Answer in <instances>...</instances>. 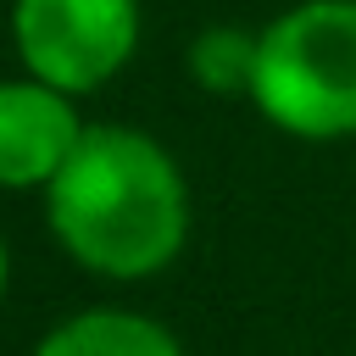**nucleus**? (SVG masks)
I'll use <instances>...</instances> for the list:
<instances>
[{
  "label": "nucleus",
  "mask_w": 356,
  "mask_h": 356,
  "mask_svg": "<svg viewBox=\"0 0 356 356\" xmlns=\"http://www.w3.org/2000/svg\"><path fill=\"white\" fill-rule=\"evenodd\" d=\"M83 139L72 95L39 78H0V189H50Z\"/></svg>",
  "instance_id": "4"
},
{
  "label": "nucleus",
  "mask_w": 356,
  "mask_h": 356,
  "mask_svg": "<svg viewBox=\"0 0 356 356\" xmlns=\"http://www.w3.org/2000/svg\"><path fill=\"white\" fill-rule=\"evenodd\" d=\"M256 111L295 139L356 134V0H300L256 39Z\"/></svg>",
  "instance_id": "2"
},
{
  "label": "nucleus",
  "mask_w": 356,
  "mask_h": 356,
  "mask_svg": "<svg viewBox=\"0 0 356 356\" xmlns=\"http://www.w3.org/2000/svg\"><path fill=\"white\" fill-rule=\"evenodd\" d=\"M256 39L261 33H245V28H206L195 33L189 44V72L200 89L211 95H250V78H256Z\"/></svg>",
  "instance_id": "6"
},
{
  "label": "nucleus",
  "mask_w": 356,
  "mask_h": 356,
  "mask_svg": "<svg viewBox=\"0 0 356 356\" xmlns=\"http://www.w3.org/2000/svg\"><path fill=\"white\" fill-rule=\"evenodd\" d=\"M0 295H6V239H0Z\"/></svg>",
  "instance_id": "7"
},
{
  "label": "nucleus",
  "mask_w": 356,
  "mask_h": 356,
  "mask_svg": "<svg viewBox=\"0 0 356 356\" xmlns=\"http://www.w3.org/2000/svg\"><path fill=\"white\" fill-rule=\"evenodd\" d=\"M11 44L28 78L89 95L111 83L139 44V0H11Z\"/></svg>",
  "instance_id": "3"
},
{
  "label": "nucleus",
  "mask_w": 356,
  "mask_h": 356,
  "mask_svg": "<svg viewBox=\"0 0 356 356\" xmlns=\"http://www.w3.org/2000/svg\"><path fill=\"white\" fill-rule=\"evenodd\" d=\"M33 356H184L178 339L134 312H78L39 339Z\"/></svg>",
  "instance_id": "5"
},
{
  "label": "nucleus",
  "mask_w": 356,
  "mask_h": 356,
  "mask_svg": "<svg viewBox=\"0 0 356 356\" xmlns=\"http://www.w3.org/2000/svg\"><path fill=\"white\" fill-rule=\"evenodd\" d=\"M44 217L67 256L89 273L150 278L184 250L189 189L178 161L150 134L89 122L44 189Z\"/></svg>",
  "instance_id": "1"
}]
</instances>
